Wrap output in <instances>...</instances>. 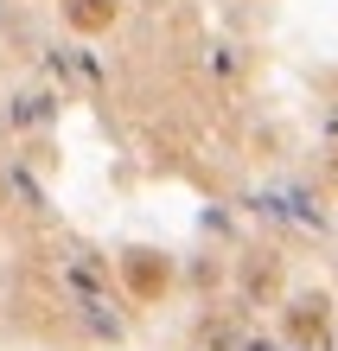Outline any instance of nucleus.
Here are the masks:
<instances>
[{
  "mask_svg": "<svg viewBox=\"0 0 338 351\" xmlns=\"http://www.w3.org/2000/svg\"><path fill=\"white\" fill-rule=\"evenodd\" d=\"M121 281H128L134 300H160L166 281H173V268H166V256H154V250H128L121 256Z\"/></svg>",
  "mask_w": 338,
  "mask_h": 351,
  "instance_id": "f257e3e1",
  "label": "nucleus"
},
{
  "mask_svg": "<svg viewBox=\"0 0 338 351\" xmlns=\"http://www.w3.org/2000/svg\"><path fill=\"white\" fill-rule=\"evenodd\" d=\"M64 13H71L77 32H102L115 19V0H64Z\"/></svg>",
  "mask_w": 338,
  "mask_h": 351,
  "instance_id": "f03ea898",
  "label": "nucleus"
},
{
  "mask_svg": "<svg viewBox=\"0 0 338 351\" xmlns=\"http://www.w3.org/2000/svg\"><path fill=\"white\" fill-rule=\"evenodd\" d=\"M287 332H300V339H313V332H319V306H300V313L287 319Z\"/></svg>",
  "mask_w": 338,
  "mask_h": 351,
  "instance_id": "7ed1b4c3",
  "label": "nucleus"
}]
</instances>
